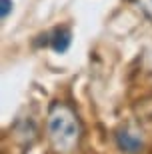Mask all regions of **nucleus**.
<instances>
[{
  "instance_id": "nucleus-1",
  "label": "nucleus",
  "mask_w": 152,
  "mask_h": 154,
  "mask_svg": "<svg viewBox=\"0 0 152 154\" xmlns=\"http://www.w3.org/2000/svg\"><path fill=\"white\" fill-rule=\"evenodd\" d=\"M46 134L50 148L56 154H74L82 138V126L76 112L64 102H54L46 118Z\"/></svg>"
},
{
  "instance_id": "nucleus-2",
  "label": "nucleus",
  "mask_w": 152,
  "mask_h": 154,
  "mask_svg": "<svg viewBox=\"0 0 152 154\" xmlns=\"http://www.w3.org/2000/svg\"><path fill=\"white\" fill-rule=\"evenodd\" d=\"M116 146L124 154H140L144 150V138L140 136L138 130H132L128 126H120L114 134Z\"/></svg>"
},
{
  "instance_id": "nucleus-3",
  "label": "nucleus",
  "mask_w": 152,
  "mask_h": 154,
  "mask_svg": "<svg viewBox=\"0 0 152 154\" xmlns=\"http://www.w3.org/2000/svg\"><path fill=\"white\" fill-rule=\"evenodd\" d=\"M70 44H72V32H70L68 26H58L50 34V46L58 54H64L70 48Z\"/></svg>"
},
{
  "instance_id": "nucleus-4",
  "label": "nucleus",
  "mask_w": 152,
  "mask_h": 154,
  "mask_svg": "<svg viewBox=\"0 0 152 154\" xmlns=\"http://www.w3.org/2000/svg\"><path fill=\"white\" fill-rule=\"evenodd\" d=\"M136 112H138V120L142 124L152 128V100H142L136 106Z\"/></svg>"
},
{
  "instance_id": "nucleus-5",
  "label": "nucleus",
  "mask_w": 152,
  "mask_h": 154,
  "mask_svg": "<svg viewBox=\"0 0 152 154\" xmlns=\"http://www.w3.org/2000/svg\"><path fill=\"white\" fill-rule=\"evenodd\" d=\"M136 4L140 6L142 14H144V16L152 22V0H136Z\"/></svg>"
},
{
  "instance_id": "nucleus-6",
  "label": "nucleus",
  "mask_w": 152,
  "mask_h": 154,
  "mask_svg": "<svg viewBox=\"0 0 152 154\" xmlns=\"http://www.w3.org/2000/svg\"><path fill=\"white\" fill-rule=\"evenodd\" d=\"M10 10H12V0H0V16H2V20L8 18Z\"/></svg>"
}]
</instances>
